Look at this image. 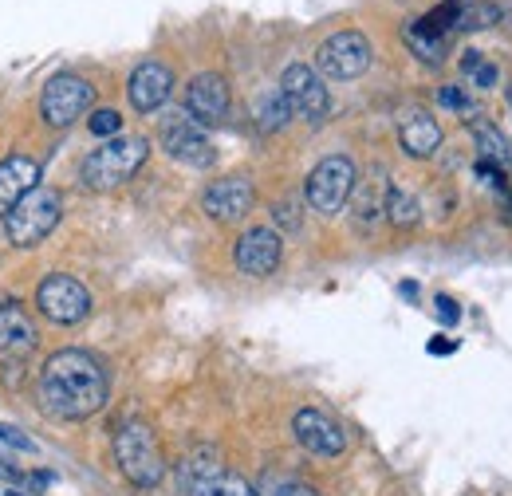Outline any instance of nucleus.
I'll return each mask as SVG.
<instances>
[{
    "label": "nucleus",
    "instance_id": "obj_18",
    "mask_svg": "<svg viewBox=\"0 0 512 496\" xmlns=\"http://www.w3.org/2000/svg\"><path fill=\"white\" fill-rule=\"evenodd\" d=\"M40 186V162L28 154H12L0 162V221Z\"/></svg>",
    "mask_w": 512,
    "mask_h": 496
},
{
    "label": "nucleus",
    "instance_id": "obj_29",
    "mask_svg": "<svg viewBox=\"0 0 512 496\" xmlns=\"http://www.w3.org/2000/svg\"><path fill=\"white\" fill-rule=\"evenodd\" d=\"M434 308H438V319L453 327L457 319H461V308H457V300H449V296H434Z\"/></svg>",
    "mask_w": 512,
    "mask_h": 496
},
{
    "label": "nucleus",
    "instance_id": "obj_25",
    "mask_svg": "<svg viewBox=\"0 0 512 496\" xmlns=\"http://www.w3.org/2000/svg\"><path fill=\"white\" fill-rule=\"evenodd\" d=\"M461 71L469 75V83L477 87V91H489V87H497V79H501V71H497V63H489L481 52H465V60H461Z\"/></svg>",
    "mask_w": 512,
    "mask_h": 496
},
{
    "label": "nucleus",
    "instance_id": "obj_5",
    "mask_svg": "<svg viewBox=\"0 0 512 496\" xmlns=\"http://www.w3.org/2000/svg\"><path fill=\"white\" fill-rule=\"evenodd\" d=\"M355 182H359L355 162H351L347 154H331V158H323L320 166L308 174V182H304V197H308V205H312L316 213L335 217V213L351 201Z\"/></svg>",
    "mask_w": 512,
    "mask_h": 496
},
{
    "label": "nucleus",
    "instance_id": "obj_23",
    "mask_svg": "<svg viewBox=\"0 0 512 496\" xmlns=\"http://www.w3.org/2000/svg\"><path fill=\"white\" fill-rule=\"evenodd\" d=\"M469 134H473V142H477V150H481V162H497V166L509 162V142H505V134L489 123V119H473V123H469Z\"/></svg>",
    "mask_w": 512,
    "mask_h": 496
},
{
    "label": "nucleus",
    "instance_id": "obj_11",
    "mask_svg": "<svg viewBox=\"0 0 512 496\" xmlns=\"http://www.w3.org/2000/svg\"><path fill=\"white\" fill-rule=\"evenodd\" d=\"M36 343H40V335H36V323L28 319V311L16 300H4L0 304V367L8 378H20V367L36 351Z\"/></svg>",
    "mask_w": 512,
    "mask_h": 496
},
{
    "label": "nucleus",
    "instance_id": "obj_3",
    "mask_svg": "<svg viewBox=\"0 0 512 496\" xmlns=\"http://www.w3.org/2000/svg\"><path fill=\"white\" fill-rule=\"evenodd\" d=\"M115 461L123 477L138 489H154L166 481V457H162L158 434L138 418H130L115 430Z\"/></svg>",
    "mask_w": 512,
    "mask_h": 496
},
{
    "label": "nucleus",
    "instance_id": "obj_22",
    "mask_svg": "<svg viewBox=\"0 0 512 496\" xmlns=\"http://www.w3.org/2000/svg\"><path fill=\"white\" fill-rule=\"evenodd\" d=\"M406 44H410V52H414L422 63L446 60V36H442V32H434V28H426L422 20H414V24L406 28Z\"/></svg>",
    "mask_w": 512,
    "mask_h": 496
},
{
    "label": "nucleus",
    "instance_id": "obj_2",
    "mask_svg": "<svg viewBox=\"0 0 512 496\" xmlns=\"http://www.w3.org/2000/svg\"><path fill=\"white\" fill-rule=\"evenodd\" d=\"M150 154V142L142 134H119V138H107L99 150H91L79 166V178L83 186L95 189V193H107V189H119L123 182H130L142 162Z\"/></svg>",
    "mask_w": 512,
    "mask_h": 496
},
{
    "label": "nucleus",
    "instance_id": "obj_24",
    "mask_svg": "<svg viewBox=\"0 0 512 496\" xmlns=\"http://www.w3.org/2000/svg\"><path fill=\"white\" fill-rule=\"evenodd\" d=\"M386 189L383 182H375V186H367L363 193H351L355 197V221L367 229V225H375L379 221V213L386 209Z\"/></svg>",
    "mask_w": 512,
    "mask_h": 496
},
{
    "label": "nucleus",
    "instance_id": "obj_30",
    "mask_svg": "<svg viewBox=\"0 0 512 496\" xmlns=\"http://www.w3.org/2000/svg\"><path fill=\"white\" fill-rule=\"evenodd\" d=\"M276 221H280V225H288V229H300V209H296V205H280Z\"/></svg>",
    "mask_w": 512,
    "mask_h": 496
},
{
    "label": "nucleus",
    "instance_id": "obj_34",
    "mask_svg": "<svg viewBox=\"0 0 512 496\" xmlns=\"http://www.w3.org/2000/svg\"><path fill=\"white\" fill-rule=\"evenodd\" d=\"M509 103H512V87H509Z\"/></svg>",
    "mask_w": 512,
    "mask_h": 496
},
{
    "label": "nucleus",
    "instance_id": "obj_7",
    "mask_svg": "<svg viewBox=\"0 0 512 496\" xmlns=\"http://www.w3.org/2000/svg\"><path fill=\"white\" fill-rule=\"evenodd\" d=\"M91 103H95V87L83 75H75V71H60L40 91V119L48 126L64 130L75 119H83L91 111Z\"/></svg>",
    "mask_w": 512,
    "mask_h": 496
},
{
    "label": "nucleus",
    "instance_id": "obj_17",
    "mask_svg": "<svg viewBox=\"0 0 512 496\" xmlns=\"http://www.w3.org/2000/svg\"><path fill=\"white\" fill-rule=\"evenodd\" d=\"M256 201V189L249 178H221L201 193V209L213 217V221H241Z\"/></svg>",
    "mask_w": 512,
    "mask_h": 496
},
{
    "label": "nucleus",
    "instance_id": "obj_4",
    "mask_svg": "<svg viewBox=\"0 0 512 496\" xmlns=\"http://www.w3.org/2000/svg\"><path fill=\"white\" fill-rule=\"evenodd\" d=\"M64 217V197L60 189L52 186H36L8 217H4V233L16 248H32L40 245Z\"/></svg>",
    "mask_w": 512,
    "mask_h": 496
},
{
    "label": "nucleus",
    "instance_id": "obj_32",
    "mask_svg": "<svg viewBox=\"0 0 512 496\" xmlns=\"http://www.w3.org/2000/svg\"><path fill=\"white\" fill-rule=\"evenodd\" d=\"M426 351H430V355H449V351H453V343H449L446 335H438V339H430V347H426Z\"/></svg>",
    "mask_w": 512,
    "mask_h": 496
},
{
    "label": "nucleus",
    "instance_id": "obj_9",
    "mask_svg": "<svg viewBox=\"0 0 512 496\" xmlns=\"http://www.w3.org/2000/svg\"><path fill=\"white\" fill-rule=\"evenodd\" d=\"M280 91H284L292 115H300L308 123H323L327 111H331V95L323 87L320 71L308 67V63H288L284 75H280Z\"/></svg>",
    "mask_w": 512,
    "mask_h": 496
},
{
    "label": "nucleus",
    "instance_id": "obj_33",
    "mask_svg": "<svg viewBox=\"0 0 512 496\" xmlns=\"http://www.w3.org/2000/svg\"><path fill=\"white\" fill-rule=\"evenodd\" d=\"M4 496H28V493H20V489H8Z\"/></svg>",
    "mask_w": 512,
    "mask_h": 496
},
{
    "label": "nucleus",
    "instance_id": "obj_14",
    "mask_svg": "<svg viewBox=\"0 0 512 496\" xmlns=\"http://www.w3.org/2000/svg\"><path fill=\"white\" fill-rule=\"evenodd\" d=\"M292 434H296V441H300L308 453H316V457H339V453L347 449L343 426H339L327 410H316V406L296 410V418H292Z\"/></svg>",
    "mask_w": 512,
    "mask_h": 496
},
{
    "label": "nucleus",
    "instance_id": "obj_12",
    "mask_svg": "<svg viewBox=\"0 0 512 496\" xmlns=\"http://www.w3.org/2000/svg\"><path fill=\"white\" fill-rule=\"evenodd\" d=\"M182 489L186 496H253V485L237 473H225L209 449L193 453L182 465Z\"/></svg>",
    "mask_w": 512,
    "mask_h": 496
},
{
    "label": "nucleus",
    "instance_id": "obj_19",
    "mask_svg": "<svg viewBox=\"0 0 512 496\" xmlns=\"http://www.w3.org/2000/svg\"><path fill=\"white\" fill-rule=\"evenodd\" d=\"M398 142H402V150L410 158H434L438 146H442V126H438L434 115L418 111V115H410L406 123L398 126Z\"/></svg>",
    "mask_w": 512,
    "mask_h": 496
},
{
    "label": "nucleus",
    "instance_id": "obj_8",
    "mask_svg": "<svg viewBox=\"0 0 512 496\" xmlns=\"http://www.w3.org/2000/svg\"><path fill=\"white\" fill-rule=\"evenodd\" d=\"M36 308H40L44 319H52V323H60V327H75V323H83V319L91 315V292H87L75 276L56 272V276H44V280H40V288H36Z\"/></svg>",
    "mask_w": 512,
    "mask_h": 496
},
{
    "label": "nucleus",
    "instance_id": "obj_13",
    "mask_svg": "<svg viewBox=\"0 0 512 496\" xmlns=\"http://www.w3.org/2000/svg\"><path fill=\"white\" fill-rule=\"evenodd\" d=\"M229 103H233L229 83H225V75H217V71H201V75H193L190 87H186V115H190L197 126L225 123Z\"/></svg>",
    "mask_w": 512,
    "mask_h": 496
},
{
    "label": "nucleus",
    "instance_id": "obj_20",
    "mask_svg": "<svg viewBox=\"0 0 512 496\" xmlns=\"http://www.w3.org/2000/svg\"><path fill=\"white\" fill-rule=\"evenodd\" d=\"M383 213H386V221H390V225H398V229H414V225L422 221V205H418V197L402 186L386 189Z\"/></svg>",
    "mask_w": 512,
    "mask_h": 496
},
{
    "label": "nucleus",
    "instance_id": "obj_21",
    "mask_svg": "<svg viewBox=\"0 0 512 496\" xmlns=\"http://www.w3.org/2000/svg\"><path fill=\"white\" fill-rule=\"evenodd\" d=\"M288 123H292V107H288L284 91H280V87L264 91V95L256 99V126H260L264 134H272V130H284Z\"/></svg>",
    "mask_w": 512,
    "mask_h": 496
},
{
    "label": "nucleus",
    "instance_id": "obj_27",
    "mask_svg": "<svg viewBox=\"0 0 512 496\" xmlns=\"http://www.w3.org/2000/svg\"><path fill=\"white\" fill-rule=\"evenodd\" d=\"M0 441H4L8 449H20V453H36V441H32V437H24V430H16V426H8V422H0Z\"/></svg>",
    "mask_w": 512,
    "mask_h": 496
},
{
    "label": "nucleus",
    "instance_id": "obj_1",
    "mask_svg": "<svg viewBox=\"0 0 512 496\" xmlns=\"http://www.w3.org/2000/svg\"><path fill=\"white\" fill-rule=\"evenodd\" d=\"M107 398H111L107 367L91 351H79V347L56 351L36 378V402L56 422H83L99 414Z\"/></svg>",
    "mask_w": 512,
    "mask_h": 496
},
{
    "label": "nucleus",
    "instance_id": "obj_10",
    "mask_svg": "<svg viewBox=\"0 0 512 496\" xmlns=\"http://www.w3.org/2000/svg\"><path fill=\"white\" fill-rule=\"evenodd\" d=\"M158 142H162V150L174 158V162H182V166H190V170H209L213 162H217V150H213V142L205 138V130L193 123L190 115H170L162 130H158Z\"/></svg>",
    "mask_w": 512,
    "mask_h": 496
},
{
    "label": "nucleus",
    "instance_id": "obj_31",
    "mask_svg": "<svg viewBox=\"0 0 512 496\" xmlns=\"http://www.w3.org/2000/svg\"><path fill=\"white\" fill-rule=\"evenodd\" d=\"M276 496H320V493H316L312 485H284Z\"/></svg>",
    "mask_w": 512,
    "mask_h": 496
},
{
    "label": "nucleus",
    "instance_id": "obj_6",
    "mask_svg": "<svg viewBox=\"0 0 512 496\" xmlns=\"http://www.w3.org/2000/svg\"><path fill=\"white\" fill-rule=\"evenodd\" d=\"M375 60V48L363 32H335L327 36L320 48H316V71L320 79H331V83H347V79H359Z\"/></svg>",
    "mask_w": 512,
    "mask_h": 496
},
{
    "label": "nucleus",
    "instance_id": "obj_26",
    "mask_svg": "<svg viewBox=\"0 0 512 496\" xmlns=\"http://www.w3.org/2000/svg\"><path fill=\"white\" fill-rule=\"evenodd\" d=\"M87 130H91L95 138H119L123 119H119V111H95V115L87 119Z\"/></svg>",
    "mask_w": 512,
    "mask_h": 496
},
{
    "label": "nucleus",
    "instance_id": "obj_28",
    "mask_svg": "<svg viewBox=\"0 0 512 496\" xmlns=\"http://www.w3.org/2000/svg\"><path fill=\"white\" fill-rule=\"evenodd\" d=\"M438 99H442V107H449V111H461V115H465V111H473L469 95H465V91H457V87H442V95H438Z\"/></svg>",
    "mask_w": 512,
    "mask_h": 496
},
{
    "label": "nucleus",
    "instance_id": "obj_15",
    "mask_svg": "<svg viewBox=\"0 0 512 496\" xmlns=\"http://www.w3.org/2000/svg\"><path fill=\"white\" fill-rule=\"evenodd\" d=\"M280 260H284V241H280V233L276 229H268V225H256L249 229L237 248H233V264L245 272V276H272L276 268H280Z\"/></svg>",
    "mask_w": 512,
    "mask_h": 496
},
{
    "label": "nucleus",
    "instance_id": "obj_16",
    "mask_svg": "<svg viewBox=\"0 0 512 496\" xmlns=\"http://www.w3.org/2000/svg\"><path fill=\"white\" fill-rule=\"evenodd\" d=\"M170 91H174V71H170L166 63L146 60L130 71L127 99L138 115H154V111L170 99Z\"/></svg>",
    "mask_w": 512,
    "mask_h": 496
}]
</instances>
